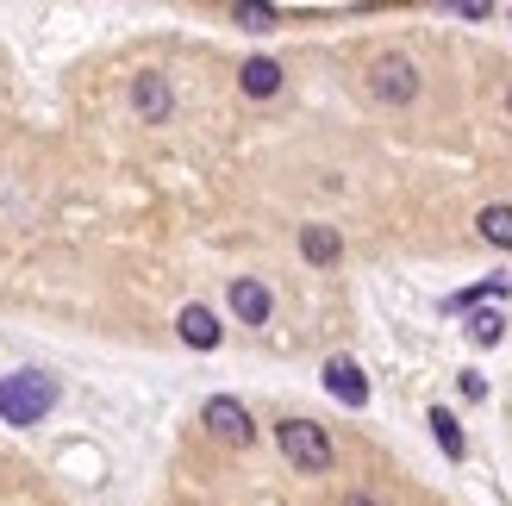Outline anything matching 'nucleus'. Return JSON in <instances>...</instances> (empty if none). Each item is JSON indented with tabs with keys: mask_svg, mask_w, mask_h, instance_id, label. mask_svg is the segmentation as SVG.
<instances>
[{
	"mask_svg": "<svg viewBox=\"0 0 512 506\" xmlns=\"http://www.w3.org/2000/svg\"><path fill=\"white\" fill-rule=\"evenodd\" d=\"M506 113H512V88H506Z\"/></svg>",
	"mask_w": 512,
	"mask_h": 506,
	"instance_id": "a211bd4d",
	"label": "nucleus"
},
{
	"mask_svg": "<svg viewBox=\"0 0 512 506\" xmlns=\"http://www.w3.org/2000/svg\"><path fill=\"white\" fill-rule=\"evenodd\" d=\"M325 388L344 400V407H369V382H363V369H356L350 357H325Z\"/></svg>",
	"mask_w": 512,
	"mask_h": 506,
	"instance_id": "423d86ee",
	"label": "nucleus"
},
{
	"mask_svg": "<svg viewBox=\"0 0 512 506\" xmlns=\"http://www.w3.org/2000/svg\"><path fill=\"white\" fill-rule=\"evenodd\" d=\"M232 313H238L244 325H269L275 300H269V288L256 282V275H238V282H232Z\"/></svg>",
	"mask_w": 512,
	"mask_h": 506,
	"instance_id": "0eeeda50",
	"label": "nucleus"
},
{
	"mask_svg": "<svg viewBox=\"0 0 512 506\" xmlns=\"http://www.w3.org/2000/svg\"><path fill=\"white\" fill-rule=\"evenodd\" d=\"M369 88H375V100H388V107H413V100H419V69H413V57H400V50L375 57L369 63Z\"/></svg>",
	"mask_w": 512,
	"mask_h": 506,
	"instance_id": "7ed1b4c3",
	"label": "nucleus"
},
{
	"mask_svg": "<svg viewBox=\"0 0 512 506\" xmlns=\"http://www.w3.org/2000/svg\"><path fill=\"white\" fill-rule=\"evenodd\" d=\"M431 438H438V450H444L450 463H463V457H469L463 425H456V413H444V407H431Z\"/></svg>",
	"mask_w": 512,
	"mask_h": 506,
	"instance_id": "9b49d317",
	"label": "nucleus"
},
{
	"mask_svg": "<svg viewBox=\"0 0 512 506\" xmlns=\"http://www.w3.org/2000/svg\"><path fill=\"white\" fill-rule=\"evenodd\" d=\"M50 407H57V382L38 375V369H19V375L0 382V419L7 425H38Z\"/></svg>",
	"mask_w": 512,
	"mask_h": 506,
	"instance_id": "f257e3e1",
	"label": "nucleus"
},
{
	"mask_svg": "<svg viewBox=\"0 0 512 506\" xmlns=\"http://www.w3.org/2000/svg\"><path fill=\"white\" fill-rule=\"evenodd\" d=\"M238 88H244L250 100H269V94L281 88V63H275V57H250V63L238 69Z\"/></svg>",
	"mask_w": 512,
	"mask_h": 506,
	"instance_id": "1a4fd4ad",
	"label": "nucleus"
},
{
	"mask_svg": "<svg viewBox=\"0 0 512 506\" xmlns=\"http://www.w3.org/2000/svg\"><path fill=\"white\" fill-rule=\"evenodd\" d=\"M132 107H138V119H144V125H163V119L175 113V88H169V75L144 69L138 82H132Z\"/></svg>",
	"mask_w": 512,
	"mask_h": 506,
	"instance_id": "39448f33",
	"label": "nucleus"
},
{
	"mask_svg": "<svg viewBox=\"0 0 512 506\" xmlns=\"http://www.w3.org/2000/svg\"><path fill=\"white\" fill-rule=\"evenodd\" d=\"M500 294H506V282L494 275V282H481V288H469V294H450V313H456V307H475V300H500Z\"/></svg>",
	"mask_w": 512,
	"mask_h": 506,
	"instance_id": "2eb2a0df",
	"label": "nucleus"
},
{
	"mask_svg": "<svg viewBox=\"0 0 512 506\" xmlns=\"http://www.w3.org/2000/svg\"><path fill=\"white\" fill-rule=\"evenodd\" d=\"M275 444H281V457H288L300 475H331V463H338L325 425H313V419H281L275 425Z\"/></svg>",
	"mask_w": 512,
	"mask_h": 506,
	"instance_id": "f03ea898",
	"label": "nucleus"
},
{
	"mask_svg": "<svg viewBox=\"0 0 512 506\" xmlns=\"http://www.w3.org/2000/svg\"><path fill=\"white\" fill-rule=\"evenodd\" d=\"M300 257L306 263H338L344 257V238L331 225H300Z\"/></svg>",
	"mask_w": 512,
	"mask_h": 506,
	"instance_id": "9d476101",
	"label": "nucleus"
},
{
	"mask_svg": "<svg viewBox=\"0 0 512 506\" xmlns=\"http://www.w3.org/2000/svg\"><path fill=\"white\" fill-rule=\"evenodd\" d=\"M469 338H475V344H500V338H506V319H500V313H475V319H469Z\"/></svg>",
	"mask_w": 512,
	"mask_h": 506,
	"instance_id": "4468645a",
	"label": "nucleus"
},
{
	"mask_svg": "<svg viewBox=\"0 0 512 506\" xmlns=\"http://www.w3.org/2000/svg\"><path fill=\"white\" fill-rule=\"evenodd\" d=\"M232 19L244 25V32H269V25H275V7H256V0H238V7H232Z\"/></svg>",
	"mask_w": 512,
	"mask_h": 506,
	"instance_id": "ddd939ff",
	"label": "nucleus"
},
{
	"mask_svg": "<svg viewBox=\"0 0 512 506\" xmlns=\"http://www.w3.org/2000/svg\"><path fill=\"white\" fill-rule=\"evenodd\" d=\"M475 232L488 238V244H500V250H512V207H481L475 213Z\"/></svg>",
	"mask_w": 512,
	"mask_h": 506,
	"instance_id": "f8f14e48",
	"label": "nucleus"
},
{
	"mask_svg": "<svg viewBox=\"0 0 512 506\" xmlns=\"http://www.w3.org/2000/svg\"><path fill=\"white\" fill-rule=\"evenodd\" d=\"M350 506H375V500H369V494H350Z\"/></svg>",
	"mask_w": 512,
	"mask_h": 506,
	"instance_id": "f3484780",
	"label": "nucleus"
},
{
	"mask_svg": "<svg viewBox=\"0 0 512 506\" xmlns=\"http://www.w3.org/2000/svg\"><path fill=\"white\" fill-rule=\"evenodd\" d=\"M175 332H182V344H194V350H213L219 344V319H213V307H182Z\"/></svg>",
	"mask_w": 512,
	"mask_h": 506,
	"instance_id": "6e6552de",
	"label": "nucleus"
},
{
	"mask_svg": "<svg viewBox=\"0 0 512 506\" xmlns=\"http://www.w3.org/2000/svg\"><path fill=\"white\" fill-rule=\"evenodd\" d=\"M200 419H207V432H213L219 444H250V438H256V425H250V413H244V400H232V394H213Z\"/></svg>",
	"mask_w": 512,
	"mask_h": 506,
	"instance_id": "20e7f679",
	"label": "nucleus"
},
{
	"mask_svg": "<svg viewBox=\"0 0 512 506\" xmlns=\"http://www.w3.org/2000/svg\"><path fill=\"white\" fill-rule=\"evenodd\" d=\"M481 394H488V382H481L475 369H463V400H481Z\"/></svg>",
	"mask_w": 512,
	"mask_h": 506,
	"instance_id": "dca6fc26",
	"label": "nucleus"
}]
</instances>
